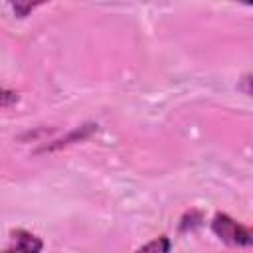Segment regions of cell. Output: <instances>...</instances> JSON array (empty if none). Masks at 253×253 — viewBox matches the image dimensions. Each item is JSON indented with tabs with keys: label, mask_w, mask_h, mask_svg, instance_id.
Here are the masks:
<instances>
[{
	"label": "cell",
	"mask_w": 253,
	"mask_h": 253,
	"mask_svg": "<svg viewBox=\"0 0 253 253\" xmlns=\"http://www.w3.org/2000/svg\"><path fill=\"white\" fill-rule=\"evenodd\" d=\"M249 81H251V79H249V73H247V75L243 77V89H245V95L251 93V91H249Z\"/></svg>",
	"instance_id": "8"
},
{
	"label": "cell",
	"mask_w": 253,
	"mask_h": 253,
	"mask_svg": "<svg viewBox=\"0 0 253 253\" xmlns=\"http://www.w3.org/2000/svg\"><path fill=\"white\" fill-rule=\"evenodd\" d=\"M20 101V95L12 89H6L4 85H0V109H6V107H14L16 103Z\"/></svg>",
	"instance_id": "6"
},
{
	"label": "cell",
	"mask_w": 253,
	"mask_h": 253,
	"mask_svg": "<svg viewBox=\"0 0 253 253\" xmlns=\"http://www.w3.org/2000/svg\"><path fill=\"white\" fill-rule=\"evenodd\" d=\"M10 237H12L10 247H6L0 253H40L43 247V241L38 235H34L28 229H22V227L12 229Z\"/></svg>",
	"instance_id": "2"
},
{
	"label": "cell",
	"mask_w": 253,
	"mask_h": 253,
	"mask_svg": "<svg viewBox=\"0 0 253 253\" xmlns=\"http://www.w3.org/2000/svg\"><path fill=\"white\" fill-rule=\"evenodd\" d=\"M211 231L227 245L233 247H249L251 245V229L243 223L235 221L227 213H215L211 219Z\"/></svg>",
	"instance_id": "1"
},
{
	"label": "cell",
	"mask_w": 253,
	"mask_h": 253,
	"mask_svg": "<svg viewBox=\"0 0 253 253\" xmlns=\"http://www.w3.org/2000/svg\"><path fill=\"white\" fill-rule=\"evenodd\" d=\"M42 4H22V2H16V4H10L12 12L18 16V18H26L30 16V12H34L36 8H40Z\"/></svg>",
	"instance_id": "7"
},
{
	"label": "cell",
	"mask_w": 253,
	"mask_h": 253,
	"mask_svg": "<svg viewBox=\"0 0 253 253\" xmlns=\"http://www.w3.org/2000/svg\"><path fill=\"white\" fill-rule=\"evenodd\" d=\"M170 249H172V241H170V237L160 235V237L148 241L146 245H142L140 249H136L134 253H170Z\"/></svg>",
	"instance_id": "4"
},
{
	"label": "cell",
	"mask_w": 253,
	"mask_h": 253,
	"mask_svg": "<svg viewBox=\"0 0 253 253\" xmlns=\"http://www.w3.org/2000/svg\"><path fill=\"white\" fill-rule=\"evenodd\" d=\"M202 221H204L202 213H200V211H196V210H192V211L184 213V217L180 219V231H188V229H194V227L202 225Z\"/></svg>",
	"instance_id": "5"
},
{
	"label": "cell",
	"mask_w": 253,
	"mask_h": 253,
	"mask_svg": "<svg viewBox=\"0 0 253 253\" xmlns=\"http://www.w3.org/2000/svg\"><path fill=\"white\" fill-rule=\"evenodd\" d=\"M95 130H97V125H95V123H85V125L75 126L73 130H69L65 136H61V138H57V140H51V142L43 144L42 148H38V152H53V150L65 148V146H69V144L83 142V140H87Z\"/></svg>",
	"instance_id": "3"
}]
</instances>
